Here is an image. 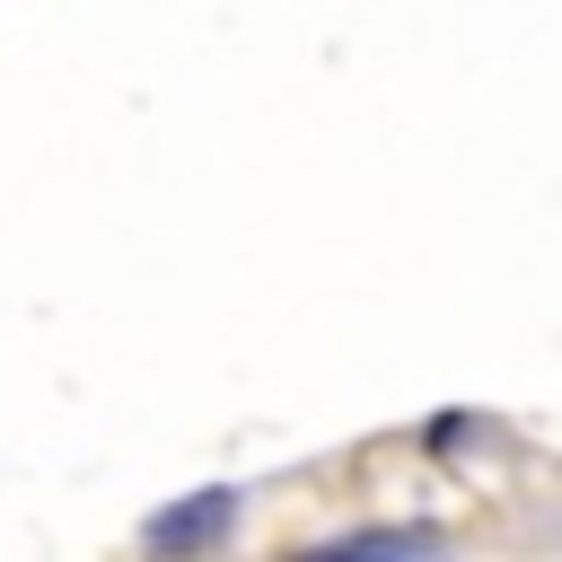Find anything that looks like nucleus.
Returning <instances> with one entry per match:
<instances>
[{"label": "nucleus", "mask_w": 562, "mask_h": 562, "mask_svg": "<svg viewBox=\"0 0 562 562\" xmlns=\"http://www.w3.org/2000/svg\"><path fill=\"white\" fill-rule=\"evenodd\" d=\"M220 527H228V492H202L193 509L149 518V544H202V536H220Z\"/></svg>", "instance_id": "obj_1"}]
</instances>
